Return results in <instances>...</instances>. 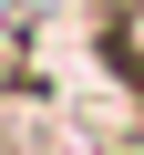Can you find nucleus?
I'll return each mask as SVG.
<instances>
[{
    "mask_svg": "<svg viewBox=\"0 0 144 155\" xmlns=\"http://www.w3.org/2000/svg\"><path fill=\"white\" fill-rule=\"evenodd\" d=\"M103 52H113V72L144 93V0H113V21H103Z\"/></svg>",
    "mask_w": 144,
    "mask_h": 155,
    "instance_id": "obj_1",
    "label": "nucleus"
}]
</instances>
